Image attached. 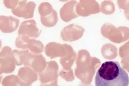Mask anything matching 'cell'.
<instances>
[{"label": "cell", "mask_w": 129, "mask_h": 86, "mask_svg": "<svg viewBox=\"0 0 129 86\" xmlns=\"http://www.w3.org/2000/svg\"><path fill=\"white\" fill-rule=\"evenodd\" d=\"M96 86H128L127 73L116 61H107L102 64L96 74Z\"/></svg>", "instance_id": "1"}]
</instances>
